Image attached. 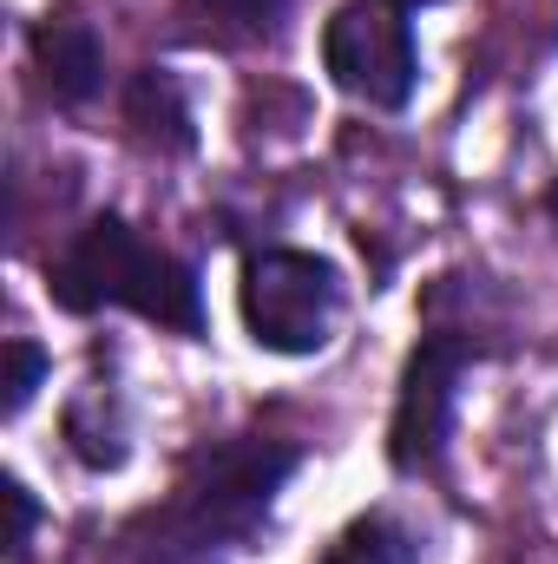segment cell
Listing matches in <instances>:
<instances>
[{
    "instance_id": "277c9868",
    "label": "cell",
    "mask_w": 558,
    "mask_h": 564,
    "mask_svg": "<svg viewBox=\"0 0 558 564\" xmlns=\"http://www.w3.org/2000/svg\"><path fill=\"white\" fill-rule=\"evenodd\" d=\"M486 361V341H473L466 328H433L420 335L401 361V388H395V414H388V466L395 473H433L447 459V433L460 408V381Z\"/></svg>"
},
{
    "instance_id": "4fadbf2b",
    "label": "cell",
    "mask_w": 558,
    "mask_h": 564,
    "mask_svg": "<svg viewBox=\"0 0 558 564\" xmlns=\"http://www.w3.org/2000/svg\"><path fill=\"white\" fill-rule=\"evenodd\" d=\"M388 7H401V13H415V7H440V0H388Z\"/></svg>"
},
{
    "instance_id": "8fae6325",
    "label": "cell",
    "mask_w": 558,
    "mask_h": 564,
    "mask_svg": "<svg viewBox=\"0 0 558 564\" xmlns=\"http://www.w3.org/2000/svg\"><path fill=\"white\" fill-rule=\"evenodd\" d=\"M191 7H211V20L237 40H257V33H277L282 7L289 0H191Z\"/></svg>"
},
{
    "instance_id": "6da1fadb",
    "label": "cell",
    "mask_w": 558,
    "mask_h": 564,
    "mask_svg": "<svg viewBox=\"0 0 558 564\" xmlns=\"http://www.w3.org/2000/svg\"><path fill=\"white\" fill-rule=\"evenodd\" d=\"M302 446L282 440H230L217 453H204L184 486L132 532V558L139 564H237L257 552L277 492L296 479Z\"/></svg>"
},
{
    "instance_id": "30bf717a",
    "label": "cell",
    "mask_w": 558,
    "mask_h": 564,
    "mask_svg": "<svg viewBox=\"0 0 558 564\" xmlns=\"http://www.w3.org/2000/svg\"><path fill=\"white\" fill-rule=\"evenodd\" d=\"M53 381V355L40 348V341H7V381H0V414L7 421H20L26 408H33V394Z\"/></svg>"
},
{
    "instance_id": "52a82bcc",
    "label": "cell",
    "mask_w": 558,
    "mask_h": 564,
    "mask_svg": "<svg viewBox=\"0 0 558 564\" xmlns=\"http://www.w3.org/2000/svg\"><path fill=\"white\" fill-rule=\"evenodd\" d=\"M126 119H132L139 139L158 144V151H191V144H197V132H191V99H184L178 73H164V66L132 73V86H126Z\"/></svg>"
},
{
    "instance_id": "8992f818",
    "label": "cell",
    "mask_w": 558,
    "mask_h": 564,
    "mask_svg": "<svg viewBox=\"0 0 558 564\" xmlns=\"http://www.w3.org/2000/svg\"><path fill=\"white\" fill-rule=\"evenodd\" d=\"M26 46H33V66H40L53 106L99 99V86H106V46H99L93 20H40Z\"/></svg>"
},
{
    "instance_id": "3957f363",
    "label": "cell",
    "mask_w": 558,
    "mask_h": 564,
    "mask_svg": "<svg viewBox=\"0 0 558 564\" xmlns=\"http://www.w3.org/2000/svg\"><path fill=\"white\" fill-rule=\"evenodd\" d=\"M342 308H348V282L329 257L296 250V243H264L244 257L237 315L264 355H282V361L322 355L342 328Z\"/></svg>"
},
{
    "instance_id": "9c48e42d",
    "label": "cell",
    "mask_w": 558,
    "mask_h": 564,
    "mask_svg": "<svg viewBox=\"0 0 558 564\" xmlns=\"http://www.w3.org/2000/svg\"><path fill=\"white\" fill-rule=\"evenodd\" d=\"M420 532L401 519V512H362L342 525V539L329 545L322 564H420Z\"/></svg>"
},
{
    "instance_id": "ba28073f",
    "label": "cell",
    "mask_w": 558,
    "mask_h": 564,
    "mask_svg": "<svg viewBox=\"0 0 558 564\" xmlns=\"http://www.w3.org/2000/svg\"><path fill=\"white\" fill-rule=\"evenodd\" d=\"M66 440H73L79 466H93V473H119L132 459V421L112 394H79L66 408Z\"/></svg>"
},
{
    "instance_id": "5bb4252c",
    "label": "cell",
    "mask_w": 558,
    "mask_h": 564,
    "mask_svg": "<svg viewBox=\"0 0 558 564\" xmlns=\"http://www.w3.org/2000/svg\"><path fill=\"white\" fill-rule=\"evenodd\" d=\"M546 217H552V224H558V184H552V191H546Z\"/></svg>"
},
{
    "instance_id": "7c38bea8",
    "label": "cell",
    "mask_w": 558,
    "mask_h": 564,
    "mask_svg": "<svg viewBox=\"0 0 558 564\" xmlns=\"http://www.w3.org/2000/svg\"><path fill=\"white\" fill-rule=\"evenodd\" d=\"M0 499H7V558H26V545H33V525H40V499L20 486V479H7L0 486Z\"/></svg>"
},
{
    "instance_id": "5b68a950",
    "label": "cell",
    "mask_w": 558,
    "mask_h": 564,
    "mask_svg": "<svg viewBox=\"0 0 558 564\" xmlns=\"http://www.w3.org/2000/svg\"><path fill=\"white\" fill-rule=\"evenodd\" d=\"M322 73L335 93L375 106V112H408L420 86V46L401 7L388 0H348L322 26Z\"/></svg>"
},
{
    "instance_id": "7a4b0ae2",
    "label": "cell",
    "mask_w": 558,
    "mask_h": 564,
    "mask_svg": "<svg viewBox=\"0 0 558 564\" xmlns=\"http://www.w3.org/2000/svg\"><path fill=\"white\" fill-rule=\"evenodd\" d=\"M46 295L66 315H99V308H132L158 328L178 335H204V295L197 270L184 257H171L164 243H151L139 224L126 217H93L86 230H73V243L46 263Z\"/></svg>"
}]
</instances>
